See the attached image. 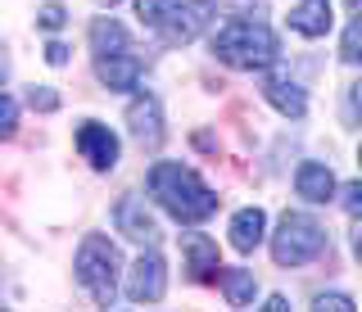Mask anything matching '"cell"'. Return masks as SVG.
<instances>
[{
  "label": "cell",
  "mask_w": 362,
  "mask_h": 312,
  "mask_svg": "<svg viewBox=\"0 0 362 312\" xmlns=\"http://www.w3.org/2000/svg\"><path fill=\"white\" fill-rule=\"evenodd\" d=\"M150 195L163 204V213H173L177 222H204L218 213V195L199 181L195 168L186 163H154L150 168Z\"/></svg>",
  "instance_id": "1"
},
{
  "label": "cell",
  "mask_w": 362,
  "mask_h": 312,
  "mask_svg": "<svg viewBox=\"0 0 362 312\" xmlns=\"http://www.w3.org/2000/svg\"><path fill=\"white\" fill-rule=\"evenodd\" d=\"M213 54L231 68H267L276 59V37H272L267 23H254V18H231L226 28H218L213 37Z\"/></svg>",
  "instance_id": "2"
},
{
  "label": "cell",
  "mask_w": 362,
  "mask_h": 312,
  "mask_svg": "<svg viewBox=\"0 0 362 312\" xmlns=\"http://www.w3.org/2000/svg\"><path fill=\"white\" fill-rule=\"evenodd\" d=\"M118 267H122V258L105 236L82 240V249H77V285H82L100 308H113V299H118Z\"/></svg>",
  "instance_id": "3"
},
{
  "label": "cell",
  "mask_w": 362,
  "mask_h": 312,
  "mask_svg": "<svg viewBox=\"0 0 362 312\" xmlns=\"http://www.w3.org/2000/svg\"><path fill=\"white\" fill-rule=\"evenodd\" d=\"M326 249V227L313 213H286L272 236V258L281 267H303Z\"/></svg>",
  "instance_id": "4"
},
{
  "label": "cell",
  "mask_w": 362,
  "mask_h": 312,
  "mask_svg": "<svg viewBox=\"0 0 362 312\" xmlns=\"http://www.w3.org/2000/svg\"><path fill=\"white\" fill-rule=\"evenodd\" d=\"M213 14H218L213 0H186V5H177L173 14H168V23L158 28V37H163L168 46H190V41L213 23Z\"/></svg>",
  "instance_id": "5"
},
{
  "label": "cell",
  "mask_w": 362,
  "mask_h": 312,
  "mask_svg": "<svg viewBox=\"0 0 362 312\" xmlns=\"http://www.w3.org/2000/svg\"><path fill=\"white\" fill-rule=\"evenodd\" d=\"M163 289H168L163 258L158 253H141L127 272V299L132 304H154V299H163Z\"/></svg>",
  "instance_id": "6"
},
{
  "label": "cell",
  "mask_w": 362,
  "mask_h": 312,
  "mask_svg": "<svg viewBox=\"0 0 362 312\" xmlns=\"http://www.w3.org/2000/svg\"><path fill=\"white\" fill-rule=\"evenodd\" d=\"M77 150H82V159L100 172H109L113 163H118V136L95 118H86L82 127H77Z\"/></svg>",
  "instance_id": "7"
},
{
  "label": "cell",
  "mask_w": 362,
  "mask_h": 312,
  "mask_svg": "<svg viewBox=\"0 0 362 312\" xmlns=\"http://www.w3.org/2000/svg\"><path fill=\"white\" fill-rule=\"evenodd\" d=\"M113 222H118V231L127 240H136V244H154L158 240V222H154L150 208H145V199H136V195H122L118 204H113Z\"/></svg>",
  "instance_id": "8"
},
{
  "label": "cell",
  "mask_w": 362,
  "mask_h": 312,
  "mask_svg": "<svg viewBox=\"0 0 362 312\" xmlns=\"http://www.w3.org/2000/svg\"><path fill=\"white\" fill-rule=\"evenodd\" d=\"M127 127H132V136L141 145L154 150V145L163 140V104H158L154 95H136L127 104Z\"/></svg>",
  "instance_id": "9"
},
{
  "label": "cell",
  "mask_w": 362,
  "mask_h": 312,
  "mask_svg": "<svg viewBox=\"0 0 362 312\" xmlns=\"http://www.w3.org/2000/svg\"><path fill=\"white\" fill-rule=\"evenodd\" d=\"M95 73L109 91H136V82H141V73H145V59L132 54V50H122V54H109V59H95Z\"/></svg>",
  "instance_id": "10"
},
{
  "label": "cell",
  "mask_w": 362,
  "mask_h": 312,
  "mask_svg": "<svg viewBox=\"0 0 362 312\" xmlns=\"http://www.w3.org/2000/svg\"><path fill=\"white\" fill-rule=\"evenodd\" d=\"M181 253H186V272L195 276L199 285L222 281V263H218V244L209 236H186L181 240Z\"/></svg>",
  "instance_id": "11"
},
{
  "label": "cell",
  "mask_w": 362,
  "mask_h": 312,
  "mask_svg": "<svg viewBox=\"0 0 362 312\" xmlns=\"http://www.w3.org/2000/svg\"><path fill=\"white\" fill-rule=\"evenodd\" d=\"M263 95H267V104L281 109L286 118H303V114H308V95H303V86L290 82V77H267Z\"/></svg>",
  "instance_id": "12"
},
{
  "label": "cell",
  "mask_w": 362,
  "mask_h": 312,
  "mask_svg": "<svg viewBox=\"0 0 362 312\" xmlns=\"http://www.w3.org/2000/svg\"><path fill=\"white\" fill-rule=\"evenodd\" d=\"M294 191H299V199H308V204H326L335 195V176L326 163H303L294 172Z\"/></svg>",
  "instance_id": "13"
},
{
  "label": "cell",
  "mask_w": 362,
  "mask_h": 312,
  "mask_svg": "<svg viewBox=\"0 0 362 312\" xmlns=\"http://www.w3.org/2000/svg\"><path fill=\"white\" fill-rule=\"evenodd\" d=\"M290 28L299 37H326L331 32V0H299L290 9Z\"/></svg>",
  "instance_id": "14"
},
{
  "label": "cell",
  "mask_w": 362,
  "mask_h": 312,
  "mask_svg": "<svg viewBox=\"0 0 362 312\" xmlns=\"http://www.w3.org/2000/svg\"><path fill=\"white\" fill-rule=\"evenodd\" d=\"M263 231H267V213H263V208H240V213L231 217V244L240 253L258 249V244H263Z\"/></svg>",
  "instance_id": "15"
},
{
  "label": "cell",
  "mask_w": 362,
  "mask_h": 312,
  "mask_svg": "<svg viewBox=\"0 0 362 312\" xmlns=\"http://www.w3.org/2000/svg\"><path fill=\"white\" fill-rule=\"evenodd\" d=\"M90 50H95V59H109V54L127 50V32H122L118 18H95L90 23Z\"/></svg>",
  "instance_id": "16"
},
{
  "label": "cell",
  "mask_w": 362,
  "mask_h": 312,
  "mask_svg": "<svg viewBox=\"0 0 362 312\" xmlns=\"http://www.w3.org/2000/svg\"><path fill=\"white\" fill-rule=\"evenodd\" d=\"M254 272H240V267H231V272H222V294L231 299V308H249L254 304Z\"/></svg>",
  "instance_id": "17"
},
{
  "label": "cell",
  "mask_w": 362,
  "mask_h": 312,
  "mask_svg": "<svg viewBox=\"0 0 362 312\" xmlns=\"http://www.w3.org/2000/svg\"><path fill=\"white\" fill-rule=\"evenodd\" d=\"M173 9H177V0H136V18H141L145 28H154V32L168 23Z\"/></svg>",
  "instance_id": "18"
},
{
  "label": "cell",
  "mask_w": 362,
  "mask_h": 312,
  "mask_svg": "<svg viewBox=\"0 0 362 312\" xmlns=\"http://www.w3.org/2000/svg\"><path fill=\"white\" fill-rule=\"evenodd\" d=\"M339 59L344 64H362V14L349 23V32H344V46H339Z\"/></svg>",
  "instance_id": "19"
},
{
  "label": "cell",
  "mask_w": 362,
  "mask_h": 312,
  "mask_svg": "<svg viewBox=\"0 0 362 312\" xmlns=\"http://www.w3.org/2000/svg\"><path fill=\"white\" fill-rule=\"evenodd\" d=\"M37 23H41L45 32H59V28L68 23V9H64V5H54V0H45L41 14H37Z\"/></svg>",
  "instance_id": "20"
},
{
  "label": "cell",
  "mask_w": 362,
  "mask_h": 312,
  "mask_svg": "<svg viewBox=\"0 0 362 312\" xmlns=\"http://www.w3.org/2000/svg\"><path fill=\"white\" fill-rule=\"evenodd\" d=\"M28 104H32V109H41V114H54V109H59V95H54L50 86H32Z\"/></svg>",
  "instance_id": "21"
},
{
  "label": "cell",
  "mask_w": 362,
  "mask_h": 312,
  "mask_svg": "<svg viewBox=\"0 0 362 312\" xmlns=\"http://www.w3.org/2000/svg\"><path fill=\"white\" fill-rule=\"evenodd\" d=\"M313 308H322V312H349V308H354V299H349V294H317Z\"/></svg>",
  "instance_id": "22"
},
{
  "label": "cell",
  "mask_w": 362,
  "mask_h": 312,
  "mask_svg": "<svg viewBox=\"0 0 362 312\" xmlns=\"http://www.w3.org/2000/svg\"><path fill=\"white\" fill-rule=\"evenodd\" d=\"M339 195H344V199H339V204H344V208H349V213H354V217H362V181H349V186H344V191H339Z\"/></svg>",
  "instance_id": "23"
},
{
  "label": "cell",
  "mask_w": 362,
  "mask_h": 312,
  "mask_svg": "<svg viewBox=\"0 0 362 312\" xmlns=\"http://www.w3.org/2000/svg\"><path fill=\"white\" fill-rule=\"evenodd\" d=\"M45 64H54V68L68 64V46H64V41H50V46H45Z\"/></svg>",
  "instance_id": "24"
},
{
  "label": "cell",
  "mask_w": 362,
  "mask_h": 312,
  "mask_svg": "<svg viewBox=\"0 0 362 312\" xmlns=\"http://www.w3.org/2000/svg\"><path fill=\"white\" fill-rule=\"evenodd\" d=\"M349 114H354V118L362 122V82H354V86H349Z\"/></svg>",
  "instance_id": "25"
},
{
  "label": "cell",
  "mask_w": 362,
  "mask_h": 312,
  "mask_svg": "<svg viewBox=\"0 0 362 312\" xmlns=\"http://www.w3.org/2000/svg\"><path fill=\"white\" fill-rule=\"evenodd\" d=\"M14 122H18V104H14V100L5 95V136H9V131H14Z\"/></svg>",
  "instance_id": "26"
},
{
  "label": "cell",
  "mask_w": 362,
  "mask_h": 312,
  "mask_svg": "<svg viewBox=\"0 0 362 312\" xmlns=\"http://www.w3.org/2000/svg\"><path fill=\"white\" fill-rule=\"evenodd\" d=\"M354 258L362 263V217H358V227H354Z\"/></svg>",
  "instance_id": "27"
},
{
  "label": "cell",
  "mask_w": 362,
  "mask_h": 312,
  "mask_svg": "<svg viewBox=\"0 0 362 312\" xmlns=\"http://www.w3.org/2000/svg\"><path fill=\"white\" fill-rule=\"evenodd\" d=\"M286 308H290L286 294H272V299H267V312H286Z\"/></svg>",
  "instance_id": "28"
},
{
  "label": "cell",
  "mask_w": 362,
  "mask_h": 312,
  "mask_svg": "<svg viewBox=\"0 0 362 312\" xmlns=\"http://www.w3.org/2000/svg\"><path fill=\"white\" fill-rule=\"evenodd\" d=\"M100 5H118V0H100Z\"/></svg>",
  "instance_id": "29"
},
{
  "label": "cell",
  "mask_w": 362,
  "mask_h": 312,
  "mask_svg": "<svg viewBox=\"0 0 362 312\" xmlns=\"http://www.w3.org/2000/svg\"><path fill=\"white\" fill-rule=\"evenodd\" d=\"M358 163H362V145H358Z\"/></svg>",
  "instance_id": "30"
},
{
  "label": "cell",
  "mask_w": 362,
  "mask_h": 312,
  "mask_svg": "<svg viewBox=\"0 0 362 312\" xmlns=\"http://www.w3.org/2000/svg\"><path fill=\"white\" fill-rule=\"evenodd\" d=\"M349 5H358V0H349Z\"/></svg>",
  "instance_id": "31"
}]
</instances>
